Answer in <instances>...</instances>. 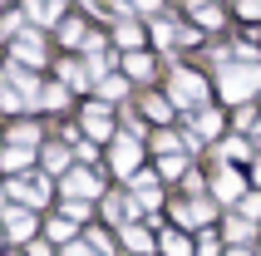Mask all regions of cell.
Wrapping results in <instances>:
<instances>
[{
  "label": "cell",
  "mask_w": 261,
  "mask_h": 256,
  "mask_svg": "<svg viewBox=\"0 0 261 256\" xmlns=\"http://www.w3.org/2000/svg\"><path fill=\"white\" fill-rule=\"evenodd\" d=\"M30 227H35V222H30V217L25 212H10V232H15V237H25V232Z\"/></svg>",
  "instance_id": "obj_14"
},
{
  "label": "cell",
  "mask_w": 261,
  "mask_h": 256,
  "mask_svg": "<svg viewBox=\"0 0 261 256\" xmlns=\"http://www.w3.org/2000/svg\"><path fill=\"white\" fill-rule=\"evenodd\" d=\"M242 212H247V217H261V197H247V202H242Z\"/></svg>",
  "instance_id": "obj_20"
},
{
  "label": "cell",
  "mask_w": 261,
  "mask_h": 256,
  "mask_svg": "<svg viewBox=\"0 0 261 256\" xmlns=\"http://www.w3.org/2000/svg\"><path fill=\"white\" fill-rule=\"evenodd\" d=\"M84 128L94 133V138H109V114H103V109H89V114H84Z\"/></svg>",
  "instance_id": "obj_6"
},
{
  "label": "cell",
  "mask_w": 261,
  "mask_h": 256,
  "mask_svg": "<svg viewBox=\"0 0 261 256\" xmlns=\"http://www.w3.org/2000/svg\"><path fill=\"white\" fill-rule=\"evenodd\" d=\"M133 163H138V143L123 138V143L114 148V168H118V172H133Z\"/></svg>",
  "instance_id": "obj_4"
},
{
  "label": "cell",
  "mask_w": 261,
  "mask_h": 256,
  "mask_svg": "<svg viewBox=\"0 0 261 256\" xmlns=\"http://www.w3.org/2000/svg\"><path fill=\"white\" fill-rule=\"evenodd\" d=\"M138 5H143V10H158V0H138Z\"/></svg>",
  "instance_id": "obj_22"
},
{
  "label": "cell",
  "mask_w": 261,
  "mask_h": 256,
  "mask_svg": "<svg viewBox=\"0 0 261 256\" xmlns=\"http://www.w3.org/2000/svg\"><path fill=\"white\" fill-rule=\"evenodd\" d=\"M69 192H79V197H89V192H99V183H94V177H89V172H69Z\"/></svg>",
  "instance_id": "obj_7"
},
{
  "label": "cell",
  "mask_w": 261,
  "mask_h": 256,
  "mask_svg": "<svg viewBox=\"0 0 261 256\" xmlns=\"http://www.w3.org/2000/svg\"><path fill=\"white\" fill-rule=\"evenodd\" d=\"M64 256H99V251H89V246H64Z\"/></svg>",
  "instance_id": "obj_21"
},
{
  "label": "cell",
  "mask_w": 261,
  "mask_h": 256,
  "mask_svg": "<svg viewBox=\"0 0 261 256\" xmlns=\"http://www.w3.org/2000/svg\"><path fill=\"white\" fill-rule=\"evenodd\" d=\"M163 251H168V256H192V246H188V237L168 232V237H163Z\"/></svg>",
  "instance_id": "obj_8"
},
{
  "label": "cell",
  "mask_w": 261,
  "mask_h": 256,
  "mask_svg": "<svg viewBox=\"0 0 261 256\" xmlns=\"http://www.w3.org/2000/svg\"><path fill=\"white\" fill-rule=\"evenodd\" d=\"M217 128H222V118H217V114H197V133H207V138H212Z\"/></svg>",
  "instance_id": "obj_13"
},
{
  "label": "cell",
  "mask_w": 261,
  "mask_h": 256,
  "mask_svg": "<svg viewBox=\"0 0 261 256\" xmlns=\"http://www.w3.org/2000/svg\"><path fill=\"white\" fill-rule=\"evenodd\" d=\"M207 217H212V207H207V202H188V207H177V222H192V227H197V222H207Z\"/></svg>",
  "instance_id": "obj_5"
},
{
  "label": "cell",
  "mask_w": 261,
  "mask_h": 256,
  "mask_svg": "<svg viewBox=\"0 0 261 256\" xmlns=\"http://www.w3.org/2000/svg\"><path fill=\"white\" fill-rule=\"evenodd\" d=\"M212 187H217V197H222V202H237V197H242V177H237L232 168H222Z\"/></svg>",
  "instance_id": "obj_3"
},
{
  "label": "cell",
  "mask_w": 261,
  "mask_h": 256,
  "mask_svg": "<svg viewBox=\"0 0 261 256\" xmlns=\"http://www.w3.org/2000/svg\"><path fill=\"white\" fill-rule=\"evenodd\" d=\"M128 74L133 79H148V74H153V59L148 55H128Z\"/></svg>",
  "instance_id": "obj_9"
},
{
  "label": "cell",
  "mask_w": 261,
  "mask_h": 256,
  "mask_svg": "<svg viewBox=\"0 0 261 256\" xmlns=\"http://www.w3.org/2000/svg\"><path fill=\"white\" fill-rule=\"evenodd\" d=\"M40 99H44V104H49V109H64V89H44Z\"/></svg>",
  "instance_id": "obj_16"
},
{
  "label": "cell",
  "mask_w": 261,
  "mask_h": 256,
  "mask_svg": "<svg viewBox=\"0 0 261 256\" xmlns=\"http://www.w3.org/2000/svg\"><path fill=\"white\" fill-rule=\"evenodd\" d=\"M192 10H197V20H202V25H222V10H212L207 0H192Z\"/></svg>",
  "instance_id": "obj_10"
},
{
  "label": "cell",
  "mask_w": 261,
  "mask_h": 256,
  "mask_svg": "<svg viewBox=\"0 0 261 256\" xmlns=\"http://www.w3.org/2000/svg\"><path fill=\"white\" fill-rule=\"evenodd\" d=\"M182 172V158H163V177H177Z\"/></svg>",
  "instance_id": "obj_19"
},
{
  "label": "cell",
  "mask_w": 261,
  "mask_h": 256,
  "mask_svg": "<svg viewBox=\"0 0 261 256\" xmlns=\"http://www.w3.org/2000/svg\"><path fill=\"white\" fill-rule=\"evenodd\" d=\"M123 89H128L123 79H103V99H123Z\"/></svg>",
  "instance_id": "obj_15"
},
{
  "label": "cell",
  "mask_w": 261,
  "mask_h": 256,
  "mask_svg": "<svg viewBox=\"0 0 261 256\" xmlns=\"http://www.w3.org/2000/svg\"><path fill=\"white\" fill-rule=\"evenodd\" d=\"M197 246H202V251H197V256H222V246H217V237H202V242H197Z\"/></svg>",
  "instance_id": "obj_18"
},
{
  "label": "cell",
  "mask_w": 261,
  "mask_h": 256,
  "mask_svg": "<svg viewBox=\"0 0 261 256\" xmlns=\"http://www.w3.org/2000/svg\"><path fill=\"white\" fill-rule=\"evenodd\" d=\"M123 237H128V246H133V251H138V256H143L148 246H153V242H148V232H138V227H128V232H123Z\"/></svg>",
  "instance_id": "obj_11"
},
{
  "label": "cell",
  "mask_w": 261,
  "mask_h": 256,
  "mask_svg": "<svg viewBox=\"0 0 261 256\" xmlns=\"http://www.w3.org/2000/svg\"><path fill=\"white\" fill-rule=\"evenodd\" d=\"M237 10L247 15V20H261V0H242V5H237Z\"/></svg>",
  "instance_id": "obj_17"
},
{
  "label": "cell",
  "mask_w": 261,
  "mask_h": 256,
  "mask_svg": "<svg viewBox=\"0 0 261 256\" xmlns=\"http://www.w3.org/2000/svg\"><path fill=\"white\" fill-rule=\"evenodd\" d=\"M202 99H207L202 79L188 74V69H177V74H173V104H177V109H202Z\"/></svg>",
  "instance_id": "obj_2"
},
{
  "label": "cell",
  "mask_w": 261,
  "mask_h": 256,
  "mask_svg": "<svg viewBox=\"0 0 261 256\" xmlns=\"http://www.w3.org/2000/svg\"><path fill=\"white\" fill-rule=\"evenodd\" d=\"M30 15L35 20H55V0H30Z\"/></svg>",
  "instance_id": "obj_12"
},
{
  "label": "cell",
  "mask_w": 261,
  "mask_h": 256,
  "mask_svg": "<svg viewBox=\"0 0 261 256\" xmlns=\"http://www.w3.org/2000/svg\"><path fill=\"white\" fill-rule=\"evenodd\" d=\"M227 256H247V251H227Z\"/></svg>",
  "instance_id": "obj_23"
},
{
  "label": "cell",
  "mask_w": 261,
  "mask_h": 256,
  "mask_svg": "<svg viewBox=\"0 0 261 256\" xmlns=\"http://www.w3.org/2000/svg\"><path fill=\"white\" fill-rule=\"evenodd\" d=\"M251 89H261V74L251 64H237V69H222V99H247Z\"/></svg>",
  "instance_id": "obj_1"
}]
</instances>
